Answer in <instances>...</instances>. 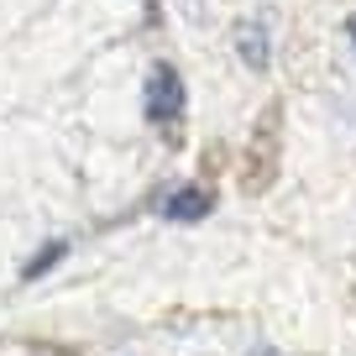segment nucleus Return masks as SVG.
Masks as SVG:
<instances>
[{
  "instance_id": "obj_5",
  "label": "nucleus",
  "mask_w": 356,
  "mask_h": 356,
  "mask_svg": "<svg viewBox=\"0 0 356 356\" xmlns=\"http://www.w3.org/2000/svg\"><path fill=\"white\" fill-rule=\"evenodd\" d=\"M346 37H351V47H356V16H351V22H346Z\"/></svg>"
},
{
  "instance_id": "obj_6",
  "label": "nucleus",
  "mask_w": 356,
  "mask_h": 356,
  "mask_svg": "<svg viewBox=\"0 0 356 356\" xmlns=\"http://www.w3.org/2000/svg\"><path fill=\"white\" fill-rule=\"evenodd\" d=\"M252 356H278V351H273V346H257V351Z\"/></svg>"
},
{
  "instance_id": "obj_7",
  "label": "nucleus",
  "mask_w": 356,
  "mask_h": 356,
  "mask_svg": "<svg viewBox=\"0 0 356 356\" xmlns=\"http://www.w3.org/2000/svg\"><path fill=\"white\" fill-rule=\"evenodd\" d=\"M142 6H147V11H157V0H142Z\"/></svg>"
},
{
  "instance_id": "obj_2",
  "label": "nucleus",
  "mask_w": 356,
  "mask_h": 356,
  "mask_svg": "<svg viewBox=\"0 0 356 356\" xmlns=\"http://www.w3.org/2000/svg\"><path fill=\"white\" fill-rule=\"evenodd\" d=\"M210 210H215V200L204 189H173V194H163V215H168V220H178V225L204 220Z\"/></svg>"
},
{
  "instance_id": "obj_1",
  "label": "nucleus",
  "mask_w": 356,
  "mask_h": 356,
  "mask_svg": "<svg viewBox=\"0 0 356 356\" xmlns=\"http://www.w3.org/2000/svg\"><path fill=\"white\" fill-rule=\"evenodd\" d=\"M142 115L152 126H178V121H184V79H178L173 63H152V68H147Z\"/></svg>"
},
{
  "instance_id": "obj_3",
  "label": "nucleus",
  "mask_w": 356,
  "mask_h": 356,
  "mask_svg": "<svg viewBox=\"0 0 356 356\" xmlns=\"http://www.w3.org/2000/svg\"><path fill=\"white\" fill-rule=\"evenodd\" d=\"M231 42H236V53H241V63L246 68H267V26L262 22H236V32H231Z\"/></svg>"
},
{
  "instance_id": "obj_4",
  "label": "nucleus",
  "mask_w": 356,
  "mask_h": 356,
  "mask_svg": "<svg viewBox=\"0 0 356 356\" xmlns=\"http://www.w3.org/2000/svg\"><path fill=\"white\" fill-rule=\"evenodd\" d=\"M63 252H68V246H63V241H53V246H42V252H37V257H32V262H26V278H37V273H47V267H53V262H58V257H63Z\"/></svg>"
}]
</instances>
